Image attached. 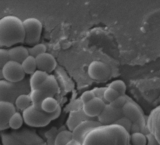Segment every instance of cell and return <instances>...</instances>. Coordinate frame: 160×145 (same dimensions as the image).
Returning a JSON list of instances; mask_svg holds the SVG:
<instances>
[{
    "label": "cell",
    "mask_w": 160,
    "mask_h": 145,
    "mask_svg": "<svg viewBox=\"0 0 160 145\" xmlns=\"http://www.w3.org/2000/svg\"><path fill=\"white\" fill-rule=\"evenodd\" d=\"M120 96L118 91L111 88H107L104 92V98L108 103H110Z\"/></svg>",
    "instance_id": "29"
},
{
    "label": "cell",
    "mask_w": 160,
    "mask_h": 145,
    "mask_svg": "<svg viewBox=\"0 0 160 145\" xmlns=\"http://www.w3.org/2000/svg\"><path fill=\"white\" fill-rule=\"evenodd\" d=\"M23 121L22 116L18 112H16L10 118L8 125L13 129H18L22 126Z\"/></svg>",
    "instance_id": "24"
},
{
    "label": "cell",
    "mask_w": 160,
    "mask_h": 145,
    "mask_svg": "<svg viewBox=\"0 0 160 145\" xmlns=\"http://www.w3.org/2000/svg\"><path fill=\"white\" fill-rule=\"evenodd\" d=\"M98 120V117L92 118L87 115L82 109L70 112L67 122L69 130L72 131L77 126L86 120Z\"/></svg>",
    "instance_id": "15"
},
{
    "label": "cell",
    "mask_w": 160,
    "mask_h": 145,
    "mask_svg": "<svg viewBox=\"0 0 160 145\" xmlns=\"http://www.w3.org/2000/svg\"><path fill=\"white\" fill-rule=\"evenodd\" d=\"M22 23L25 32L23 42L31 46L38 44L42 31L41 22L36 18H30L24 20Z\"/></svg>",
    "instance_id": "6"
},
{
    "label": "cell",
    "mask_w": 160,
    "mask_h": 145,
    "mask_svg": "<svg viewBox=\"0 0 160 145\" xmlns=\"http://www.w3.org/2000/svg\"><path fill=\"white\" fill-rule=\"evenodd\" d=\"M145 135L147 138V145H160L152 133H148Z\"/></svg>",
    "instance_id": "34"
},
{
    "label": "cell",
    "mask_w": 160,
    "mask_h": 145,
    "mask_svg": "<svg viewBox=\"0 0 160 145\" xmlns=\"http://www.w3.org/2000/svg\"><path fill=\"white\" fill-rule=\"evenodd\" d=\"M123 117L122 108H115L109 103L105 104L104 109L98 117V119L102 125H113L116 121Z\"/></svg>",
    "instance_id": "9"
},
{
    "label": "cell",
    "mask_w": 160,
    "mask_h": 145,
    "mask_svg": "<svg viewBox=\"0 0 160 145\" xmlns=\"http://www.w3.org/2000/svg\"><path fill=\"white\" fill-rule=\"evenodd\" d=\"M105 104L100 99L95 97L86 103L83 104L82 109L88 116L98 117L104 109Z\"/></svg>",
    "instance_id": "14"
},
{
    "label": "cell",
    "mask_w": 160,
    "mask_h": 145,
    "mask_svg": "<svg viewBox=\"0 0 160 145\" xmlns=\"http://www.w3.org/2000/svg\"><path fill=\"white\" fill-rule=\"evenodd\" d=\"M10 61L8 50L0 49V68L2 69L4 66Z\"/></svg>",
    "instance_id": "31"
},
{
    "label": "cell",
    "mask_w": 160,
    "mask_h": 145,
    "mask_svg": "<svg viewBox=\"0 0 160 145\" xmlns=\"http://www.w3.org/2000/svg\"><path fill=\"white\" fill-rule=\"evenodd\" d=\"M8 53L10 61L21 64L29 55L27 48L22 46L11 48L8 50Z\"/></svg>",
    "instance_id": "17"
},
{
    "label": "cell",
    "mask_w": 160,
    "mask_h": 145,
    "mask_svg": "<svg viewBox=\"0 0 160 145\" xmlns=\"http://www.w3.org/2000/svg\"><path fill=\"white\" fill-rule=\"evenodd\" d=\"M88 73L91 79L97 81H104L110 77L111 69L108 65L100 61H95L90 63Z\"/></svg>",
    "instance_id": "8"
},
{
    "label": "cell",
    "mask_w": 160,
    "mask_h": 145,
    "mask_svg": "<svg viewBox=\"0 0 160 145\" xmlns=\"http://www.w3.org/2000/svg\"><path fill=\"white\" fill-rule=\"evenodd\" d=\"M48 75L47 72L39 70H36L32 74L29 80L31 91L38 89Z\"/></svg>",
    "instance_id": "18"
},
{
    "label": "cell",
    "mask_w": 160,
    "mask_h": 145,
    "mask_svg": "<svg viewBox=\"0 0 160 145\" xmlns=\"http://www.w3.org/2000/svg\"><path fill=\"white\" fill-rule=\"evenodd\" d=\"M38 89H40L47 98H53L59 90L58 82L54 76L48 75Z\"/></svg>",
    "instance_id": "16"
},
{
    "label": "cell",
    "mask_w": 160,
    "mask_h": 145,
    "mask_svg": "<svg viewBox=\"0 0 160 145\" xmlns=\"http://www.w3.org/2000/svg\"><path fill=\"white\" fill-rule=\"evenodd\" d=\"M29 55L36 57L39 54L45 53L47 51V47L43 44H37L32 48H27Z\"/></svg>",
    "instance_id": "26"
},
{
    "label": "cell",
    "mask_w": 160,
    "mask_h": 145,
    "mask_svg": "<svg viewBox=\"0 0 160 145\" xmlns=\"http://www.w3.org/2000/svg\"><path fill=\"white\" fill-rule=\"evenodd\" d=\"M29 95L32 101V105L38 110H42L41 103L43 101L47 98L45 94L40 89H36L31 90Z\"/></svg>",
    "instance_id": "19"
},
{
    "label": "cell",
    "mask_w": 160,
    "mask_h": 145,
    "mask_svg": "<svg viewBox=\"0 0 160 145\" xmlns=\"http://www.w3.org/2000/svg\"><path fill=\"white\" fill-rule=\"evenodd\" d=\"M108 87L113 88L116 90L119 93V95H125L126 93V87L125 82L122 80H117L112 82L111 83L109 84Z\"/></svg>",
    "instance_id": "27"
},
{
    "label": "cell",
    "mask_w": 160,
    "mask_h": 145,
    "mask_svg": "<svg viewBox=\"0 0 160 145\" xmlns=\"http://www.w3.org/2000/svg\"><path fill=\"white\" fill-rule=\"evenodd\" d=\"M66 145H82V144L80 143L79 142L73 139L68 143Z\"/></svg>",
    "instance_id": "36"
},
{
    "label": "cell",
    "mask_w": 160,
    "mask_h": 145,
    "mask_svg": "<svg viewBox=\"0 0 160 145\" xmlns=\"http://www.w3.org/2000/svg\"><path fill=\"white\" fill-rule=\"evenodd\" d=\"M59 104L57 100L53 98L48 97L46 98L41 103V108L47 113L52 112L57 109Z\"/></svg>",
    "instance_id": "21"
},
{
    "label": "cell",
    "mask_w": 160,
    "mask_h": 145,
    "mask_svg": "<svg viewBox=\"0 0 160 145\" xmlns=\"http://www.w3.org/2000/svg\"><path fill=\"white\" fill-rule=\"evenodd\" d=\"M113 125H117L121 126L130 134L132 123L131 121L126 117L124 116L121 118H119L114 123Z\"/></svg>",
    "instance_id": "30"
},
{
    "label": "cell",
    "mask_w": 160,
    "mask_h": 145,
    "mask_svg": "<svg viewBox=\"0 0 160 145\" xmlns=\"http://www.w3.org/2000/svg\"><path fill=\"white\" fill-rule=\"evenodd\" d=\"M61 112H62V109H61V106L59 104L57 109L54 112H52L48 113L49 116L51 120H54V119L58 118L61 114Z\"/></svg>",
    "instance_id": "35"
},
{
    "label": "cell",
    "mask_w": 160,
    "mask_h": 145,
    "mask_svg": "<svg viewBox=\"0 0 160 145\" xmlns=\"http://www.w3.org/2000/svg\"><path fill=\"white\" fill-rule=\"evenodd\" d=\"M95 97V95L92 90H88L82 94L81 96V100L83 104H84Z\"/></svg>",
    "instance_id": "33"
},
{
    "label": "cell",
    "mask_w": 160,
    "mask_h": 145,
    "mask_svg": "<svg viewBox=\"0 0 160 145\" xmlns=\"http://www.w3.org/2000/svg\"><path fill=\"white\" fill-rule=\"evenodd\" d=\"M131 98L126 95H121L118 96L117 98L114 100L112 102H110V104L113 107L117 108H122L125 103L128 101Z\"/></svg>",
    "instance_id": "28"
},
{
    "label": "cell",
    "mask_w": 160,
    "mask_h": 145,
    "mask_svg": "<svg viewBox=\"0 0 160 145\" xmlns=\"http://www.w3.org/2000/svg\"><path fill=\"white\" fill-rule=\"evenodd\" d=\"M130 142L132 145H147L146 135L141 132L130 134Z\"/></svg>",
    "instance_id": "25"
},
{
    "label": "cell",
    "mask_w": 160,
    "mask_h": 145,
    "mask_svg": "<svg viewBox=\"0 0 160 145\" xmlns=\"http://www.w3.org/2000/svg\"><path fill=\"white\" fill-rule=\"evenodd\" d=\"M98 120H86L79 124L72 131L73 139L82 144L87 135L95 128L102 126Z\"/></svg>",
    "instance_id": "10"
},
{
    "label": "cell",
    "mask_w": 160,
    "mask_h": 145,
    "mask_svg": "<svg viewBox=\"0 0 160 145\" xmlns=\"http://www.w3.org/2000/svg\"><path fill=\"white\" fill-rule=\"evenodd\" d=\"M32 145H46L45 143H41L37 144Z\"/></svg>",
    "instance_id": "38"
},
{
    "label": "cell",
    "mask_w": 160,
    "mask_h": 145,
    "mask_svg": "<svg viewBox=\"0 0 160 145\" xmlns=\"http://www.w3.org/2000/svg\"><path fill=\"white\" fill-rule=\"evenodd\" d=\"M130 134L117 125H102L88 133L82 145H129Z\"/></svg>",
    "instance_id": "1"
},
{
    "label": "cell",
    "mask_w": 160,
    "mask_h": 145,
    "mask_svg": "<svg viewBox=\"0 0 160 145\" xmlns=\"http://www.w3.org/2000/svg\"><path fill=\"white\" fill-rule=\"evenodd\" d=\"M3 79V77L2 73V69L0 68V80Z\"/></svg>",
    "instance_id": "37"
},
{
    "label": "cell",
    "mask_w": 160,
    "mask_h": 145,
    "mask_svg": "<svg viewBox=\"0 0 160 145\" xmlns=\"http://www.w3.org/2000/svg\"><path fill=\"white\" fill-rule=\"evenodd\" d=\"M147 127L160 145V105L151 111L147 120Z\"/></svg>",
    "instance_id": "11"
},
{
    "label": "cell",
    "mask_w": 160,
    "mask_h": 145,
    "mask_svg": "<svg viewBox=\"0 0 160 145\" xmlns=\"http://www.w3.org/2000/svg\"><path fill=\"white\" fill-rule=\"evenodd\" d=\"M27 86L24 79L17 82H9L4 79L0 80V101L14 104L18 96L22 94H27Z\"/></svg>",
    "instance_id": "4"
},
{
    "label": "cell",
    "mask_w": 160,
    "mask_h": 145,
    "mask_svg": "<svg viewBox=\"0 0 160 145\" xmlns=\"http://www.w3.org/2000/svg\"><path fill=\"white\" fill-rule=\"evenodd\" d=\"M3 79L13 82H20L25 78L21 64L13 61H9L2 68Z\"/></svg>",
    "instance_id": "7"
},
{
    "label": "cell",
    "mask_w": 160,
    "mask_h": 145,
    "mask_svg": "<svg viewBox=\"0 0 160 145\" xmlns=\"http://www.w3.org/2000/svg\"><path fill=\"white\" fill-rule=\"evenodd\" d=\"M25 37L23 23L16 16H5L0 19V46L10 47L23 42Z\"/></svg>",
    "instance_id": "2"
},
{
    "label": "cell",
    "mask_w": 160,
    "mask_h": 145,
    "mask_svg": "<svg viewBox=\"0 0 160 145\" xmlns=\"http://www.w3.org/2000/svg\"><path fill=\"white\" fill-rule=\"evenodd\" d=\"M16 107L21 110H25L32 105V101L29 94H22L16 99L15 102Z\"/></svg>",
    "instance_id": "22"
},
{
    "label": "cell",
    "mask_w": 160,
    "mask_h": 145,
    "mask_svg": "<svg viewBox=\"0 0 160 145\" xmlns=\"http://www.w3.org/2000/svg\"><path fill=\"white\" fill-rule=\"evenodd\" d=\"M16 112V107L13 103L8 102L0 101V130H3L9 128V119Z\"/></svg>",
    "instance_id": "12"
},
{
    "label": "cell",
    "mask_w": 160,
    "mask_h": 145,
    "mask_svg": "<svg viewBox=\"0 0 160 145\" xmlns=\"http://www.w3.org/2000/svg\"><path fill=\"white\" fill-rule=\"evenodd\" d=\"M73 139L72 131L64 130L61 132L56 136L55 145H66Z\"/></svg>",
    "instance_id": "23"
},
{
    "label": "cell",
    "mask_w": 160,
    "mask_h": 145,
    "mask_svg": "<svg viewBox=\"0 0 160 145\" xmlns=\"http://www.w3.org/2000/svg\"><path fill=\"white\" fill-rule=\"evenodd\" d=\"M37 68L47 73L52 72L56 67V61L52 54L48 52L42 53L35 58Z\"/></svg>",
    "instance_id": "13"
},
{
    "label": "cell",
    "mask_w": 160,
    "mask_h": 145,
    "mask_svg": "<svg viewBox=\"0 0 160 145\" xmlns=\"http://www.w3.org/2000/svg\"><path fill=\"white\" fill-rule=\"evenodd\" d=\"M106 88V87L95 88L91 90L94 93L95 97L100 99L105 104H107L109 103L106 101L104 98V92Z\"/></svg>",
    "instance_id": "32"
},
{
    "label": "cell",
    "mask_w": 160,
    "mask_h": 145,
    "mask_svg": "<svg viewBox=\"0 0 160 145\" xmlns=\"http://www.w3.org/2000/svg\"><path fill=\"white\" fill-rule=\"evenodd\" d=\"M129 145H131V144H129Z\"/></svg>",
    "instance_id": "39"
},
{
    "label": "cell",
    "mask_w": 160,
    "mask_h": 145,
    "mask_svg": "<svg viewBox=\"0 0 160 145\" xmlns=\"http://www.w3.org/2000/svg\"><path fill=\"white\" fill-rule=\"evenodd\" d=\"M22 116L26 125L35 128L46 127L51 121L48 113L38 110L32 104L23 110Z\"/></svg>",
    "instance_id": "5"
},
{
    "label": "cell",
    "mask_w": 160,
    "mask_h": 145,
    "mask_svg": "<svg viewBox=\"0 0 160 145\" xmlns=\"http://www.w3.org/2000/svg\"><path fill=\"white\" fill-rule=\"evenodd\" d=\"M21 65L25 74H32L37 68L35 58L31 55H29L22 62Z\"/></svg>",
    "instance_id": "20"
},
{
    "label": "cell",
    "mask_w": 160,
    "mask_h": 145,
    "mask_svg": "<svg viewBox=\"0 0 160 145\" xmlns=\"http://www.w3.org/2000/svg\"><path fill=\"white\" fill-rule=\"evenodd\" d=\"M124 116L128 118L132 123L130 134L141 132L144 134L150 133L147 127V120L143 111L140 105L131 98L122 108Z\"/></svg>",
    "instance_id": "3"
}]
</instances>
